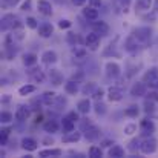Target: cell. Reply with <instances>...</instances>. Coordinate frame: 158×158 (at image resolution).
I'll list each match as a JSON object with an SVG mask.
<instances>
[{"mask_svg": "<svg viewBox=\"0 0 158 158\" xmlns=\"http://www.w3.org/2000/svg\"><path fill=\"white\" fill-rule=\"evenodd\" d=\"M105 71H106V75L110 77V78H117V77H120V74H121V68H120V64L115 63V61H107L105 64Z\"/></svg>", "mask_w": 158, "mask_h": 158, "instance_id": "obj_7", "label": "cell"}, {"mask_svg": "<svg viewBox=\"0 0 158 158\" xmlns=\"http://www.w3.org/2000/svg\"><path fill=\"white\" fill-rule=\"evenodd\" d=\"M77 110L80 112V114H89V110H91V102H89V98H83V100H80L78 103H77Z\"/></svg>", "mask_w": 158, "mask_h": 158, "instance_id": "obj_26", "label": "cell"}, {"mask_svg": "<svg viewBox=\"0 0 158 158\" xmlns=\"http://www.w3.org/2000/svg\"><path fill=\"white\" fill-rule=\"evenodd\" d=\"M71 25H72V23H71L68 19H61V20L58 22V28H60V29H69Z\"/></svg>", "mask_w": 158, "mask_h": 158, "instance_id": "obj_44", "label": "cell"}, {"mask_svg": "<svg viewBox=\"0 0 158 158\" xmlns=\"http://www.w3.org/2000/svg\"><path fill=\"white\" fill-rule=\"evenodd\" d=\"M71 2H72V5H74V6H83L88 0H71Z\"/></svg>", "mask_w": 158, "mask_h": 158, "instance_id": "obj_53", "label": "cell"}, {"mask_svg": "<svg viewBox=\"0 0 158 158\" xmlns=\"http://www.w3.org/2000/svg\"><path fill=\"white\" fill-rule=\"evenodd\" d=\"M43 129H45V132H48V134H55V132H58L60 124H58L55 120H48V121L43 123Z\"/></svg>", "mask_w": 158, "mask_h": 158, "instance_id": "obj_23", "label": "cell"}, {"mask_svg": "<svg viewBox=\"0 0 158 158\" xmlns=\"http://www.w3.org/2000/svg\"><path fill=\"white\" fill-rule=\"evenodd\" d=\"M80 138H81V134H80V132L71 131V132H66V134L63 135L61 141H63V143H77V141H80Z\"/></svg>", "mask_w": 158, "mask_h": 158, "instance_id": "obj_22", "label": "cell"}, {"mask_svg": "<svg viewBox=\"0 0 158 158\" xmlns=\"http://www.w3.org/2000/svg\"><path fill=\"white\" fill-rule=\"evenodd\" d=\"M81 77H83V74H81V72H78V74H74V75H72V80H77V81H78Z\"/></svg>", "mask_w": 158, "mask_h": 158, "instance_id": "obj_55", "label": "cell"}, {"mask_svg": "<svg viewBox=\"0 0 158 158\" xmlns=\"http://www.w3.org/2000/svg\"><path fill=\"white\" fill-rule=\"evenodd\" d=\"M9 132H11V129H8V127H3V129H2V135H0V143H2V146H5V144L8 143Z\"/></svg>", "mask_w": 158, "mask_h": 158, "instance_id": "obj_39", "label": "cell"}, {"mask_svg": "<svg viewBox=\"0 0 158 158\" xmlns=\"http://www.w3.org/2000/svg\"><path fill=\"white\" fill-rule=\"evenodd\" d=\"M132 34L137 37V40L140 43H146L151 37H152V29L149 26H138L132 31Z\"/></svg>", "mask_w": 158, "mask_h": 158, "instance_id": "obj_3", "label": "cell"}, {"mask_svg": "<svg viewBox=\"0 0 158 158\" xmlns=\"http://www.w3.org/2000/svg\"><path fill=\"white\" fill-rule=\"evenodd\" d=\"M100 37L102 35H98L97 32H91V34H88L86 35V39H85V45L88 46V49L89 51H97L98 48H100Z\"/></svg>", "mask_w": 158, "mask_h": 158, "instance_id": "obj_4", "label": "cell"}, {"mask_svg": "<svg viewBox=\"0 0 158 158\" xmlns=\"http://www.w3.org/2000/svg\"><path fill=\"white\" fill-rule=\"evenodd\" d=\"M54 34V26L49 25V23H43L39 26V35L42 39H49L51 35Z\"/></svg>", "mask_w": 158, "mask_h": 158, "instance_id": "obj_17", "label": "cell"}, {"mask_svg": "<svg viewBox=\"0 0 158 158\" xmlns=\"http://www.w3.org/2000/svg\"><path fill=\"white\" fill-rule=\"evenodd\" d=\"M157 88H158V85H157Z\"/></svg>", "mask_w": 158, "mask_h": 158, "instance_id": "obj_58", "label": "cell"}, {"mask_svg": "<svg viewBox=\"0 0 158 158\" xmlns=\"http://www.w3.org/2000/svg\"><path fill=\"white\" fill-rule=\"evenodd\" d=\"M29 75H31L32 80H34L35 83H39V85L45 83V80H46V75H45L40 69H31V71H29Z\"/></svg>", "mask_w": 158, "mask_h": 158, "instance_id": "obj_24", "label": "cell"}, {"mask_svg": "<svg viewBox=\"0 0 158 158\" xmlns=\"http://www.w3.org/2000/svg\"><path fill=\"white\" fill-rule=\"evenodd\" d=\"M64 91H66V94H69V95H75V94L80 91V88H78V81L71 78L69 81L64 83Z\"/></svg>", "mask_w": 158, "mask_h": 158, "instance_id": "obj_21", "label": "cell"}, {"mask_svg": "<svg viewBox=\"0 0 158 158\" xmlns=\"http://www.w3.org/2000/svg\"><path fill=\"white\" fill-rule=\"evenodd\" d=\"M143 81L149 86V88H157L158 85V68L154 66L151 69H148L143 75Z\"/></svg>", "mask_w": 158, "mask_h": 158, "instance_id": "obj_2", "label": "cell"}, {"mask_svg": "<svg viewBox=\"0 0 158 158\" xmlns=\"http://www.w3.org/2000/svg\"><path fill=\"white\" fill-rule=\"evenodd\" d=\"M155 11H157V12H158V0H157V2H155Z\"/></svg>", "mask_w": 158, "mask_h": 158, "instance_id": "obj_56", "label": "cell"}, {"mask_svg": "<svg viewBox=\"0 0 158 158\" xmlns=\"http://www.w3.org/2000/svg\"><path fill=\"white\" fill-rule=\"evenodd\" d=\"M138 112H140L138 106L132 105V106H129V107H126V110H124V115H126V117H131V118H135V117L138 115Z\"/></svg>", "mask_w": 158, "mask_h": 158, "instance_id": "obj_33", "label": "cell"}, {"mask_svg": "<svg viewBox=\"0 0 158 158\" xmlns=\"http://www.w3.org/2000/svg\"><path fill=\"white\" fill-rule=\"evenodd\" d=\"M17 2H19V0H2V6H3V8H11V6H14Z\"/></svg>", "mask_w": 158, "mask_h": 158, "instance_id": "obj_47", "label": "cell"}, {"mask_svg": "<svg viewBox=\"0 0 158 158\" xmlns=\"http://www.w3.org/2000/svg\"><path fill=\"white\" fill-rule=\"evenodd\" d=\"M157 148H158L157 140L152 138V137H146V140H143L141 144H140V151H141L144 155H152V154H155V152H157Z\"/></svg>", "mask_w": 158, "mask_h": 158, "instance_id": "obj_1", "label": "cell"}, {"mask_svg": "<svg viewBox=\"0 0 158 158\" xmlns=\"http://www.w3.org/2000/svg\"><path fill=\"white\" fill-rule=\"evenodd\" d=\"M89 5L94 8H100L102 6V0H89Z\"/></svg>", "mask_w": 158, "mask_h": 158, "instance_id": "obj_52", "label": "cell"}, {"mask_svg": "<svg viewBox=\"0 0 158 158\" xmlns=\"http://www.w3.org/2000/svg\"><path fill=\"white\" fill-rule=\"evenodd\" d=\"M131 3H132V0H120V5H121V8H123V11H124V12H126V11H129Z\"/></svg>", "mask_w": 158, "mask_h": 158, "instance_id": "obj_48", "label": "cell"}, {"mask_svg": "<svg viewBox=\"0 0 158 158\" xmlns=\"http://www.w3.org/2000/svg\"><path fill=\"white\" fill-rule=\"evenodd\" d=\"M92 97H94V100L100 102V100L105 97V89H103V88H95V91L92 92Z\"/></svg>", "mask_w": 158, "mask_h": 158, "instance_id": "obj_40", "label": "cell"}, {"mask_svg": "<svg viewBox=\"0 0 158 158\" xmlns=\"http://www.w3.org/2000/svg\"><path fill=\"white\" fill-rule=\"evenodd\" d=\"M146 97L154 100V102H158V92H149V94H146Z\"/></svg>", "mask_w": 158, "mask_h": 158, "instance_id": "obj_50", "label": "cell"}, {"mask_svg": "<svg viewBox=\"0 0 158 158\" xmlns=\"http://www.w3.org/2000/svg\"><path fill=\"white\" fill-rule=\"evenodd\" d=\"M92 31L94 32H97L98 35H107L109 34V25L106 23V22H103V20H95V22H92Z\"/></svg>", "mask_w": 158, "mask_h": 158, "instance_id": "obj_11", "label": "cell"}, {"mask_svg": "<svg viewBox=\"0 0 158 158\" xmlns=\"http://www.w3.org/2000/svg\"><path fill=\"white\" fill-rule=\"evenodd\" d=\"M154 110H155V102L151 100V98H146V102H144V112L146 114H152Z\"/></svg>", "mask_w": 158, "mask_h": 158, "instance_id": "obj_37", "label": "cell"}, {"mask_svg": "<svg viewBox=\"0 0 158 158\" xmlns=\"http://www.w3.org/2000/svg\"><path fill=\"white\" fill-rule=\"evenodd\" d=\"M109 157L112 158H123L124 157V149L118 144H114L110 149H109Z\"/></svg>", "mask_w": 158, "mask_h": 158, "instance_id": "obj_30", "label": "cell"}, {"mask_svg": "<svg viewBox=\"0 0 158 158\" xmlns=\"http://www.w3.org/2000/svg\"><path fill=\"white\" fill-rule=\"evenodd\" d=\"M61 127H63V132L66 134V132H71V131H74V127H75V121H72L68 115L66 117H63V120H61Z\"/></svg>", "mask_w": 158, "mask_h": 158, "instance_id": "obj_29", "label": "cell"}, {"mask_svg": "<svg viewBox=\"0 0 158 158\" xmlns=\"http://www.w3.org/2000/svg\"><path fill=\"white\" fill-rule=\"evenodd\" d=\"M29 115H31V107L29 106H19L17 107V110H15V120L17 121H25V120H28L29 118Z\"/></svg>", "mask_w": 158, "mask_h": 158, "instance_id": "obj_12", "label": "cell"}, {"mask_svg": "<svg viewBox=\"0 0 158 158\" xmlns=\"http://www.w3.org/2000/svg\"><path fill=\"white\" fill-rule=\"evenodd\" d=\"M89 157L91 158H102L103 157V151L98 146H91L89 148Z\"/></svg>", "mask_w": 158, "mask_h": 158, "instance_id": "obj_34", "label": "cell"}, {"mask_svg": "<svg viewBox=\"0 0 158 158\" xmlns=\"http://www.w3.org/2000/svg\"><path fill=\"white\" fill-rule=\"evenodd\" d=\"M71 54H72V57L77 58V60H85L86 55H88V51H86L85 48H80V46L77 45V46H74V48L71 49Z\"/></svg>", "mask_w": 158, "mask_h": 158, "instance_id": "obj_27", "label": "cell"}, {"mask_svg": "<svg viewBox=\"0 0 158 158\" xmlns=\"http://www.w3.org/2000/svg\"><path fill=\"white\" fill-rule=\"evenodd\" d=\"M83 15H85V19H88L89 22H95V20H98V9H95L94 6H89V8H85L83 9Z\"/></svg>", "mask_w": 158, "mask_h": 158, "instance_id": "obj_20", "label": "cell"}, {"mask_svg": "<svg viewBox=\"0 0 158 158\" xmlns=\"http://www.w3.org/2000/svg\"><path fill=\"white\" fill-rule=\"evenodd\" d=\"M22 148H23L26 152H34V151L39 149V143H37V140H34V138H31V137H25V138L22 140Z\"/></svg>", "mask_w": 158, "mask_h": 158, "instance_id": "obj_13", "label": "cell"}, {"mask_svg": "<svg viewBox=\"0 0 158 158\" xmlns=\"http://www.w3.org/2000/svg\"><path fill=\"white\" fill-rule=\"evenodd\" d=\"M140 131H141V135L151 137V135L155 132V124H154V121L149 120V118H144V120L140 123Z\"/></svg>", "mask_w": 158, "mask_h": 158, "instance_id": "obj_8", "label": "cell"}, {"mask_svg": "<svg viewBox=\"0 0 158 158\" xmlns=\"http://www.w3.org/2000/svg\"><path fill=\"white\" fill-rule=\"evenodd\" d=\"M25 23H26V26L31 28V29H37V28H39V23H37V20H35L34 17H26Z\"/></svg>", "mask_w": 158, "mask_h": 158, "instance_id": "obj_41", "label": "cell"}, {"mask_svg": "<svg viewBox=\"0 0 158 158\" xmlns=\"http://www.w3.org/2000/svg\"><path fill=\"white\" fill-rule=\"evenodd\" d=\"M32 92H35V86H34V85H25V86H22V88L19 89V94H20L22 97H26V95H29V94H32Z\"/></svg>", "mask_w": 158, "mask_h": 158, "instance_id": "obj_32", "label": "cell"}, {"mask_svg": "<svg viewBox=\"0 0 158 158\" xmlns=\"http://www.w3.org/2000/svg\"><path fill=\"white\" fill-rule=\"evenodd\" d=\"M124 49L129 51V52H135V51H138V40H137V37H135L134 34L129 35V37L126 39V42H124Z\"/></svg>", "mask_w": 158, "mask_h": 158, "instance_id": "obj_15", "label": "cell"}, {"mask_svg": "<svg viewBox=\"0 0 158 158\" xmlns=\"http://www.w3.org/2000/svg\"><path fill=\"white\" fill-rule=\"evenodd\" d=\"M110 144H114V141H110V140H103L102 141V146L103 148H110Z\"/></svg>", "mask_w": 158, "mask_h": 158, "instance_id": "obj_54", "label": "cell"}, {"mask_svg": "<svg viewBox=\"0 0 158 158\" xmlns=\"http://www.w3.org/2000/svg\"><path fill=\"white\" fill-rule=\"evenodd\" d=\"M92 123L89 121V118H85V121H81V131H85L86 127H89Z\"/></svg>", "mask_w": 158, "mask_h": 158, "instance_id": "obj_51", "label": "cell"}, {"mask_svg": "<svg viewBox=\"0 0 158 158\" xmlns=\"http://www.w3.org/2000/svg\"><path fill=\"white\" fill-rule=\"evenodd\" d=\"M14 117H15V115H12L11 112L3 110V112H2V115H0V120H2V123H3V124H6V123H11V121L14 120Z\"/></svg>", "mask_w": 158, "mask_h": 158, "instance_id": "obj_36", "label": "cell"}, {"mask_svg": "<svg viewBox=\"0 0 158 158\" xmlns=\"http://www.w3.org/2000/svg\"><path fill=\"white\" fill-rule=\"evenodd\" d=\"M68 117H69L72 121H75V123L81 120V118H80V112H78V110H77V112H75V110H71V112H68Z\"/></svg>", "mask_w": 158, "mask_h": 158, "instance_id": "obj_45", "label": "cell"}, {"mask_svg": "<svg viewBox=\"0 0 158 158\" xmlns=\"http://www.w3.org/2000/svg\"><path fill=\"white\" fill-rule=\"evenodd\" d=\"M37 60H39L37 54H34V52L23 54V64H25L26 68H29V66H34V64L37 63Z\"/></svg>", "mask_w": 158, "mask_h": 158, "instance_id": "obj_25", "label": "cell"}, {"mask_svg": "<svg viewBox=\"0 0 158 158\" xmlns=\"http://www.w3.org/2000/svg\"><path fill=\"white\" fill-rule=\"evenodd\" d=\"M134 132H137V124L131 123V124H126L124 126V134L126 135H132Z\"/></svg>", "mask_w": 158, "mask_h": 158, "instance_id": "obj_42", "label": "cell"}, {"mask_svg": "<svg viewBox=\"0 0 158 158\" xmlns=\"http://www.w3.org/2000/svg\"><path fill=\"white\" fill-rule=\"evenodd\" d=\"M68 42H69L72 46H75V45L81 43L83 40H81V37H80V35H77V34H74V32H69V34H68Z\"/></svg>", "mask_w": 158, "mask_h": 158, "instance_id": "obj_35", "label": "cell"}, {"mask_svg": "<svg viewBox=\"0 0 158 158\" xmlns=\"http://www.w3.org/2000/svg\"><path fill=\"white\" fill-rule=\"evenodd\" d=\"M58 2H64V0H58Z\"/></svg>", "mask_w": 158, "mask_h": 158, "instance_id": "obj_57", "label": "cell"}, {"mask_svg": "<svg viewBox=\"0 0 158 158\" xmlns=\"http://www.w3.org/2000/svg\"><path fill=\"white\" fill-rule=\"evenodd\" d=\"M152 6V0H137L135 8H138L140 11H149Z\"/></svg>", "mask_w": 158, "mask_h": 158, "instance_id": "obj_31", "label": "cell"}, {"mask_svg": "<svg viewBox=\"0 0 158 158\" xmlns=\"http://www.w3.org/2000/svg\"><path fill=\"white\" fill-rule=\"evenodd\" d=\"M63 152L61 149H45V151H40L39 152V157L40 158H49V157H60Z\"/></svg>", "mask_w": 158, "mask_h": 158, "instance_id": "obj_28", "label": "cell"}, {"mask_svg": "<svg viewBox=\"0 0 158 158\" xmlns=\"http://www.w3.org/2000/svg\"><path fill=\"white\" fill-rule=\"evenodd\" d=\"M17 25V17L14 14H5L2 17V23H0V28L2 31H9V29H14Z\"/></svg>", "mask_w": 158, "mask_h": 158, "instance_id": "obj_5", "label": "cell"}, {"mask_svg": "<svg viewBox=\"0 0 158 158\" xmlns=\"http://www.w3.org/2000/svg\"><path fill=\"white\" fill-rule=\"evenodd\" d=\"M123 95H124V92L120 86H110L107 89V98L110 102H120V100H123Z\"/></svg>", "mask_w": 158, "mask_h": 158, "instance_id": "obj_10", "label": "cell"}, {"mask_svg": "<svg viewBox=\"0 0 158 158\" xmlns=\"http://www.w3.org/2000/svg\"><path fill=\"white\" fill-rule=\"evenodd\" d=\"M95 88H97V86H95L94 83H86V85L81 88V92H83L85 95H92V92L95 91Z\"/></svg>", "mask_w": 158, "mask_h": 158, "instance_id": "obj_38", "label": "cell"}, {"mask_svg": "<svg viewBox=\"0 0 158 158\" xmlns=\"http://www.w3.org/2000/svg\"><path fill=\"white\" fill-rule=\"evenodd\" d=\"M140 144H141V143H140V140H138V138H134V140L131 141V146H129V149H131V151L140 149Z\"/></svg>", "mask_w": 158, "mask_h": 158, "instance_id": "obj_46", "label": "cell"}, {"mask_svg": "<svg viewBox=\"0 0 158 158\" xmlns=\"http://www.w3.org/2000/svg\"><path fill=\"white\" fill-rule=\"evenodd\" d=\"M22 11H31V0H26L22 5Z\"/></svg>", "mask_w": 158, "mask_h": 158, "instance_id": "obj_49", "label": "cell"}, {"mask_svg": "<svg viewBox=\"0 0 158 158\" xmlns=\"http://www.w3.org/2000/svg\"><path fill=\"white\" fill-rule=\"evenodd\" d=\"M37 9L43 15H52V5L48 0H39L37 2Z\"/></svg>", "mask_w": 158, "mask_h": 158, "instance_id": "obj_14", "label": "cell"}, {"mask_svg": "<svg viewBox=\"0 0 158 158\" xmlns=\"http://www.w3.org/2000/svg\"><path fill=\"white\" fill-rule=\"evenodd\" d=\"M131 95L132 97H144L146 95V92H148V85L144 83V81H137V83H134L132 85V88H131Z\"/></svg>", "mask_w": 158, "mask_h": 158, "instance_id": "obj_6", "label": "cell"}, {"mask_svg": "<svg viewBox=\"0 0 158 158\" xmlns=\"http://www.w3.org/2000/svg\"><path fill=\"white\" fill-rule=\"evenodd\" d=\"M95 112H97V115H105L106 114V106L102 103V100L97 102V105H95Z\"/></svg>", "mask_w": 158, "mask_h": 158, "instance_id": "obj_43", "label": "cell"}, {"mask_svg": "<svg viewBox=\"0 0 158 158\" xmlns=\"http://www.w3.org/2000/svg\"><path fill=\"white\" fill-rule=\"evenodd\" d=\"M83 132H85V138H86V140H89V141H95V140H98V138H100V135H102L100 127H98V126H95V124H91V126H89V127H86Z\"/></svg>", "mask_w": 158, "mask_h": 158, "instance_id": "obj_9", "label": "cell"}, {"mask_svg": "<svg viewBox=\"0 0 158 158\" xmlns=\"http://www.w3.org/2000/svg\"><path fill=\"white\" fill-rule=\"evenodd\" d=\"M57 60H58L57 52H55V51H52V49H49V51H45V52L42 54V61H43L45 64H54Z\"/></svg>", "mask_w": 158, "mask_h": 158, "instance_id": "obj_19", "label": "cell"}, {"mask_svg": "<svg viewBox=\"0 0 158 158\" xmlns=\"http://www.w3.org/2000/svg\"><path fill=\"white\" fill-rule=\"evenodd\" d=\"M42 100H43V103H45V105L54 106L55 103H57V100H58V94H57V92H54V91H46V92L43 94Z\"/></svg>", "mask_w": 158, "mask_h": 158, "instance_id": "obj_18", "label": "cell"}, {"mask_svg": "<svg viewBox=\"0 0 158 158\" xmlns=\"http://www.w3.org/2000/svg\"><path fill=\"white\" fill-rule=\"evenodd\" d=\"M48 77H49V80H51V83H52L54 86L63 85V74L58 69H51L49 74H48Z\"/></svg>", "mask_w": 158, "mask_h": 158, "instance_id": "obj_16", "label": "cell"}]
</instances>
